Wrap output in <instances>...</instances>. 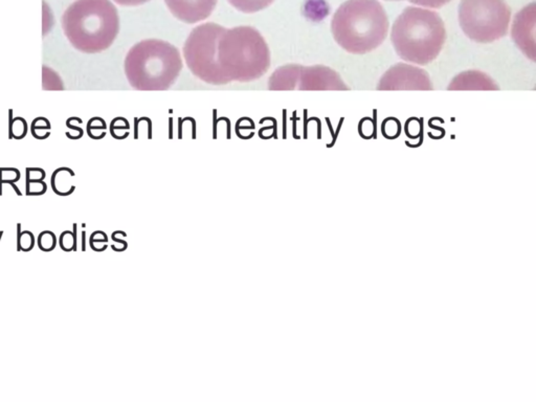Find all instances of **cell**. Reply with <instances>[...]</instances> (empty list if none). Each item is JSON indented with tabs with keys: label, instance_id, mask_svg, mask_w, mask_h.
Segmentation results:
<instances>
[{
	"label": "cell",
	"instance_id": "cell-19",
	"mask_svg": "<svg viewBox=\"0 0 536 402\" xmlns=\"http://www.w3.org/2000/svg\"><path fill=\"white\" fill-rule=\"evenodd\" d=\"M18 251L29 252L35 245V238L32 232L24 231L18 235Z\"/></svg>",
	"mask_w": 536,
	"mask_h": 402
},
{
	"label": "cell",
	"instance_id": "cell-3",
	"mask_svg": "<svg viewBox=\"0 0 536 402\" xmlns=\"http://www.w3.org/2000/svg\"><path fill=\"white\" fill-rule=\"evenodd\" d=\"M445 40L446 28L440 15L418 6L405 7L391 30L396 54L402 60L419 65L436 60Z\"/></svg>",
	"mask_w": 536,
	"mask_h": 402
},
{
	"label": "cell",
	"instance_id": "cell-24",
	"mask_svg": "<svg viewBox=\"0 0 536 402\" xmlns=\"http://www.w3.org/2000/svg\"><path fill=\"white\" fill-rule=\"evenodd\" d=\"M0 170H1L5 175H7L5 169H0ZM7 173H8V175H7L8 177H1V176H0V194H1V183H2V182H8L9 184H12V183H14L15 181L19 180V178H20V173H19V171L16 170V169L8 168V169H7Z\"/></svg>",
	"mask_w": 536,
	"mask_h": 402
},
{
	"label": "cell",
	"instance_id": "cell-4",
	"mask_svg": "<svg viewBox=\"0 0 536 402\" xmlns=\"http://www.w3.org/2000/svg\"><path fill=\"white\" fill-rule=\"evenodd\" d=\"M183 67L179 49L167 41L146 39L127 53L124 69L132 88L140 91L170 89Z\"/></svg>",
	"mask_w": 536,
	"mask_h": 402
},
{
	"label": "cell",
	"instance_id": "cell-26",
	"mask_svg": "<svg viewBox=\"0 0 536 402\" xmlns=\"http://www.w3.org/2000/svg\"><path fill=\"white\" fill-rule=\"evenodd\" d=\"M113 1L123 6H137L150 1V0H113Z\"/></svg>",
	"mask_w": 536,
	"mask_h": 402
},
{
	"label": "cell",
	"instance_id": "cell-27",
	"mask_svg": "<svg viewBox=\"0 0 536 402\" xmlns=\"http://www.w3.org/2000/svg\"><path fill=\"white\" fill-rule=\"evenodd\" d=\"M389 1H400V0H389Z\"/></svg>",
	"mask_w": 536,
	"mask_h": 402
},
{
	"label": "cell",
	"instance_id": "cell-16",
	"mask_svg": "<svg viewBox=\"0 0 536 402\" xmlns=\"http://www.w3.org/2000/svg\"><path fill=\"white\" fill-rule=\"evenodd\" d=\"M50 130V124L44 118H38L32 124V133L36 138L44 139L48 137Z\"/></svg>",
	"mask_w": 536,
	"mask_h": 402
},
{
	"label": "cell",
	"instance_id": "cell-6",
	"mask_svg": "<svg viewBox=\"0 0 536 402\" xmlns=\"http://www.w3.org/2000/svg\"><path fill=\"white\" fill-rule=\"evenodd\" d=\"M459 23L470 40L492 43L508 33L511 9L505 0H461Z\"/></svg>",
	"mask_w": 536,
	"mask_h": 402
},
{
	"label": "cell",
	"instance_id": "cell-1",
	"mask_svg": "<svg viewBox=\"0 0 536 402\" xmlns=\"http://www.w3.org/2000/svg\"><path fill=\"white\" fill-rule=\"evenodd\" d=\"M62 28L69 43L86 54L109 48L120 32V17L110 0H76L63 13Z\"/></svg>",
	"mask_w": 536,
	"mask_h": 402
},
{
	"label": "cell",
	"instance_id": "cell-14",
	"mask_svg": "<svg viewBox=\"0 0 536 402\" xmlns=\"http://www.w3.org/2000/svg\"><path fill=\"white\" fill-rule=\"evenodd\" d=\"M228 1L238 11L253 14L268 7L274 0H228Z\"/></svg>",
	"mask_w": 536,
	"mask_h": 402
},
{
	"label": "cell",
	"instance_id": "cell-8",
	"mask_svg": "<svg viewBox=\"0 0 536 402\" xmlns=\"http://www.w3.org/2000/svg\"><path fill=\"white\" fill-rule=\"evenodd\" d=\"M378 90H432L431 80L424 69L406 64L397 63L389 68L380 78Z\"/></svg>",
	"mask_w": 536,
	"mask_h": 402
},
{
	"label": "cell",
	"instance_id": "cell-17",
	"mask_svg": "<svg viewBox=\"0 0 536 402\" xmlns=\"http://www.w3.org/2000/svg\"><path fill=\"white\" fill-rule=\"evenodd\" d=\"M106 124L100 118H95L88 122L87 132L91 138L99 139L105 135Z\"/></svg>",
	"mask_w": 536,
	"mask_h": 402
},
{
	"label": "cell",
	"instance_id": "cell-12",
	"mask_svg": "<svg viewBox=\"0 0 536 402\" xmlns=\"http://www.w3.org/2000/svg\"><path fill=\"white\" fill-rule=\"evenodd\" d=\"M500 87L488 75L477 70L464 71L453 79L448 90H499Z\"/></svg>",
	"mask_w": 536,
	"mask_h": 402
},
{
	"label": "cell",
	"instance_id": "cell-10",
	"mask_svg": "<svg viewBox=\"0 0 536 402\" xmlns=\"http://www.w3.org/2000/svg\"><path fill=\"white\" fill-rule=\"evenodd\" d=\"M164 2L175 18L195 24L212 15L218 0H164Z\"/></svg>",
	"mask_w": 536,
	"mask_h": 402
},
{
	"label": "cell",
	"instance_id": "cell-20",
	"mask_svg": "<svg viewBox=\"0 0 536 402\" xmlns=\"http://www.w3.org/2000/svg\"><path fill=\"white\" fill-rule=\"evenodd\" d=\"M11 136L15 138H22L26 134V122L21 118H16L9 124Z\"/></svg>",
	"mask_w": 536,
	"mask_h": 402
},
{
	"label": "cell",
	"instance_id": "cell-22",
	"mask_svg": "<svg viewBox=\"0 0 536 402\" xmlns=\"http://www.w3.org/2000/svg\"><path fill=\"white\" fill-rule=\"evenodd\" d=\"M46 183L43 180H26L27 195H42L46 192Z\"/></svg>",
	"mask_w": 536,
	"mask_h": 402
},
{
	"label": "cell",
	"instance_id": "cell-23",
	"mask_svg": "<svg viewBox=\"0 0 536 402\" xmlns=\"http://www.w3.org/2000/svg\"><path fill=\"white\" fill-rule=\"evenodd\" d=\"M408 1L411 2V3H414V4L420 5V6H425V7H430V8H439V7H441L443 5H445L449 1H451V0H408Z\"/></svg>",
	"mask_w": 536,
	"mask_h": 402
},
{
	"label": "cell",
	"instance_id": "cell-18",
	"mask_svg": "<svg viewBox=\"0 0 536 402\" xmlns=\"http://www.w3.org/2000/svg\"><path fill=\"white\" fill-rule=\"evenodd\" d=\"M39 249L43 252H51L57 245V237L50 231H44L39 235Z\"/></svg>",
	"mask_w": 536,
	"mask_h": 402
},
{
	"label": "cell",
	"instance_id": "cell-5",
	"mask_svg": "<svg viewBox=\"0 0 536 402\" xmlns=\"http://www.w3.org/2000/svg\"><path fill=\"white\" fill-rule=\"evenodd\" d=\"M218 63L229 84L249 83L270 67L271 55L264 37L249 25L225 28L218 43Z\"/></svg>",
	"mask_w": 536,
	"mask_h": 402
},
{
	"label": "cell",
	"instance_id": "cell-13",
	"mask_svg": "<svg viewBox=\"0 0 536 402\" xmlns=\"http://www.w3.org/2000/svg\"><path fill=\"white\" fill-rule=\"evenodd\" d=\"M75 176V173L68 168H60L53 173L51 176V187L57 195L67 196L74 192L75 187L71 179Z\"/></svg>",
	"mask_w": 536,
	"mask_h": 402
},
{
	"label": "cell",
	"instance_id": "cell-21",
	"mask_svg": "<svg viewBox=\"0 0 536 402\" xmlns=\"http://www.w3.org/2000/svg\"><path fill=\"white\" fill-rule=\"evenodd\" d=\"M76 241H77V238L75 236V233L70 231L63 232L59 238V244L61 246V249L64 252H71L76 250Z\"/></svg>",
	"mask_w": 536,
	"mask_h": 402
},
{
	"label": "cell",
	"instance_id": "cell-25",
	"mask_svg": "<svg viewBox=\"0 0 536 402\" xmlns=\"http://www.w3.org/2000/svg\"><path fill=\"white\" fill-rule=\"evenodd\" d=\"M45 172L39 168H28L26 170V180H43Z\"/></svg>",
	"mask_w": 536,
	"mask_h": 402
},
{
	"label": "cell",
	"instance_id": "cell-9",
	"mask_svg": "<svg viewBox=\"0 0 536 402\" xmlns=\"http://www.w3.org/2000/svg\"><path fill=\"white\" fill-rule=\"evenodd\" d=\"M335 70L324 65H298L294 90H349Z\"/></svg>",
	"mask_w": 536,
	"mask_h": 402
},
{
	"label": "cell",
	"instance_id": "cell-2",
	"mask_svg": "<svg viewBox=\"0 0 536 402\" xmlns=\"http://www.w3.org/2000/svg\"><path fill=\"white\" fill-rule=\"evenodd\" d=\"M389 25L378 0H348L334 13L331 32L336 43L348 53L364 55L384 43Z\"/></svg>",
	"mask_w": 536,
	"mask_h": 402
},
{
	"label": "cell",
	"instance_id": "cell-11",
	"mask_svg": "<svg viewBox=\"0 0 536 402\" xmlns=\"http://www.w3.org/2000/svg\"><path fill=\"white\" fill-rule=\"evenodd\" d=\"M534 26H535V4L524 7L515 16L512 27V37L517 45L524 54L535 60L534 48Z\"/></svg>",
	"mask_w": 536,
	"mask_h": 402
},
{
	"label": "cell",
	"instance_id": "cell-7",
	"mask_svg": "<svg viewBox=\"0 0 536 402\" xmlns=\"http://www.w3.org/2000/svg\"><path fill=\"white\" fill-rule=\"evenodd\" d=\"M225 27L207 22L194 27L183 44L182 53L191 73L210 85L229 84L218 63V43Z\"/></svg>",
	"mask_w": 536,
	"mask_h": 402
},
{
	"label": "cell",
	"instance_id": "cell-15",
	"mask_svg": "<svg viewBox=\"0 0 536 402\" xmlns=\"http://www.w3.org/2000/svg\"><path fill=\"white\" fill-rule=\"evenodd\" d=\"M42 86L45 90H62L64 89L63 83L57 73L47 66L42 69Z\"/></svg>",
	"mask_w": 536,
	"mask_h": 402
}]
</instances>
